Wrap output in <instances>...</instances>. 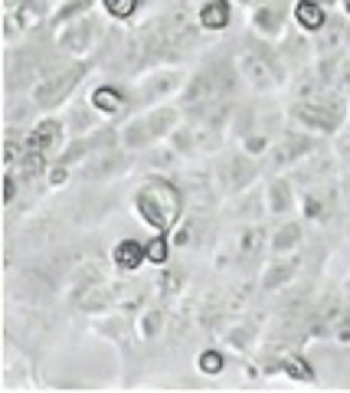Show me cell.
<instances>
[{
  "label": "cell",
  "instance_id": "cell-1",
  "mask_svg": "<svg viewBox=\"0 0 350 393\" xmlns=\"http://www.w3.org/2000/svg\"><path fill=\"white\" fill-rule=\"evenodd\" d=\"M138 210H141V217L151 223V226L167 230V226H174V220H177L180 200H177V193H174L167 183H148V187L141 191Z\"/></svg>",
  "mask_w": 350,
  "mask_h": 393
},
{
  "label": "cell",
  "instance_id": "cell-2",
  "mask_svg": "<svg viewBox=\"0 0 350 393\" xmlns=\"http://www.w3.org/2000/svg\"><path fill=\"white\" fill-rule=\"evenodd\" d=\"M56 138H59V125L56 122H43V125L37 128V131L30 134V151H49V148H53V144H56Z\"/></svg>",
  "mask_w": 350,
  "mask_h": 393
},
{
  "label": "cell",
  "instance_id": "cell-3",
  "mask_svg": "<svg viewBox=\"0 0 350 393\" xmlns=\"http://www.w3.org/2000/svg\"><path fill=\"white\" fill-rule=\"evenodd\" d=\"M148 256V250H141L134 240H124L122 246H115V262L122 269H134V266H141V259Z\"/></svg>",
  "mask_w": 350,
  "mask_h": 393
},
{
  "label": "cell",
  "instance_id": "cell-4",
  "mask_svg": "<svg viewBox=\"0 0 350 393\" xmlns=\"http://www.w3.org/2000/svg\"><path fill=\"white\" fill-rule=\"evenodd\" d=\"M229 20V7L226 4H207L203 7V13H200V23L207 30H223Z\"/></svg>",
  "mask_w": 350,
  "mask_h": 393
},
{
  "label": "cell",
  "instance_id": "cell-5",
  "mask_svg": "<svg viewBox=\"0 0 350 393\" xmlns=\"http://www.w3.org/2000/svg\"><path fill=\"white\" fill-rule=\"evenodd\" d=\"M294 13H298V20H302L304 27L308 30H318V27H324V10L318 7V4H311V0H302V4H298V10H294Z\"/></svg>",
  "mask_w": 350,
  "mask_h": 393
},
{
  "label": "cell",
  "instance_id": "cell-6",
  "mask_svg": "<svg viewBox=\"0 0 350 393\" xmlns=\"http://www.w3.org/2000/svg\"><path fill=\"white\" fill-rule=\"evenodd\" d=\"M95 105L105 108V112H115V108L122 105V98L115 96L112 89H98V92H95Z\"/></svg>",
  "mask_w": 350,
  "mask_h": 393
},
{
  "label": "cell",
  "instance_id": "cell-7",
  "mask_svg": "<svg viewBox=\"0 0 350 393\" xmlns=\"http://www.w3.org/2000/svg\"><path fill=\"white\" fill-rule=\"evenodd\" d=\"M134 4H138V0H105V7H108L112 17H131Z\"/></svg>",
  "mask_w": 350,
  "mask_h": 393
},
{
  "label": "cell",
  "instance_id": "cell-8",
  "mask_svg": "<svg viewBox=\"0 0 350 393\" xmlns=\"http://www.w3.org/2000/svg\"><path fill=\"white\" fill-rule=\"evenodd\" d=\"M200 367H203L207 374H219V371H223V357H219L216 351H207V354L200 357Z\"/></svg>",
  "mask_w": 350,
  "mask_h": 393
},
{
  "label": "cell",
  "instance_id": "cell-9",
  "mask_svg": "<svg viewBox=\"0 0 350 393\" xmlns=\"http://www.w3.org/2000/svg\"><path fill=\"white\" fill-rule=\"evenodd\" d=\"M148 259H154V262L167 259V240H161V236H157V240L148 243Z\"/></svg>",
  "mask_w": 350,
  "mask_h": 393
},
{
  "label": "cell",
  "instance_id": "cell-10",
  "mask_svg": "<svg viewBox=\"0 0 350 393\" xmlns=\"http://www.w3.org/2000/svg\"><path fill=\"white\" fill-rule=\"evenodd\" d=\"M89 4H92V0H72V4H69V7L63 10V17H72V13H79V10L89 7Z\"/></svg>",
  "mask_w": 350,
  "mask_h": 393
}]
</instances>
